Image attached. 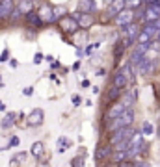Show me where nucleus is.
Returning <instances> with one entry per match:
<instances>
[{"mask_svg": "<svg viewBox=\"0 0 160 167\" xmlns=\"http://www.w3.org/2000/svg\"><path fill=\"white\" fill-rule=\"evenodd\" d=\"M134 121V110L132 108H125L117 117H113L112 121H108V126L113 130V128H121V126H130Z\"/></svg>", "mask_w": 160, "mask_h": 167, "instance_id": "f257e3e1", "label": "nucleus"}, {"mask_svg": "<svg viewBox=\"0 0 160 167\" xmlns=\"http://www.w3.org/2000/svg\"><path fill=\"white\" fill-rule=\"evenodd\" d=\"M58 26H60V30L61 32H65V34H76L78 30H80V26H78V22H76V19L71 15V13H67V15H63V17H60L58 20Z\"/></svg>", "mask_w": 160, "mask_h": 167, "instance_id": "f03ea898", "label": "nucleus"}, {"mask_svg": "<svg viewBox=\"0 0 160 167\" xmlns=\"http://www.w3.org/2000/svg\"><path fill=\"white\" fill-rule=\"evenodd\" d=\"M35 11H37V15L41 17L43 24H52V22L58 20L56 15H54V6H50L49 2H43V4L39 6V9H35Z\"/></svg>", "mask_w": 160, "mask_h": 167, "instance_id": "7ed1b4c3", "label": "nucleus"}, {"mask_svg": "<svg viewBox=\"0 0 160 167\" xmlns=\"http://www.w3.org/2000/svg\"><path fill=\"white\" fill-rule=\"evenodd\" d=\"M134 134V130L130 126H121V128H113L110 134V145H116V143L123 141V139H130Z\"/></svg>", "mask_w": 160, "mask_h": 167, "instance_id": "20e7f679", "label": "nucleus"}, {"mask_svg": "<svg viewBox=\"0 0 160 167\" xmlns=\"http://www.w3.org/2000/svg\"><path fill=\"white\" fill-rule=\"evenodd\" d=\"M43 121H45V111H43L41 108H34V110L28 113V117H26V126L37 128V126L43 125Z\"/></svg>", "mask_w": 160, "mask_h": 167, "instance_id": "39448f33", "label": "nucleus"}, {"mask_svg": "<svg viewBox=\"0 0 160 167\" xmlns=\"http://www.w3.org/2000/svg\"><path fill=\"white\" fill-rule=\"evenodd\" d=\"M128 22H134V9H130V8L121 9L116 17H113V24H116L117 28H119V26L128 24Z\"/></svg>", "mask_w": 160, "mask_h": 167, "instance_id": "423d86ee", "label": "nucleus"}, {"mask_svg": "<svg viewBox=\"0 0 160 167\" xmlns=\"http://www.w3.org/2000/svg\"><path fill=\"white\" fill-rule=\"evenodd\" d=\"M136 69H138V73H140L142 76H149V74L154 73V69H156V60H151V58L145 56Z\"/></svg>", "mask_w": 160, "mask_h": 167, "instance_id": "0eeeda50", "label": "nucleus"}, {"mask_svg": "<svg viewBox=\"0 0 160 167\" xmlns=\"http://www.w3.org/2000/svg\"><path fill=\"white\" fill-rule=\"evenodd\" d=\"M140 24L138 22H128V24H125V26H119V34H121V37H130V39H134L136 41V37H138V34H140Z\"/></svg>", "mask_w": 160, "mask_h": 167, "instance_id": "6e6552de", "label": "nucleus"}, {"mask_svg": "<svg viewBox=\"0 0 160 167\" xmlns=\"http://www.w3.org/2000/svg\"><path fill=\"white\" fill-rule=\"evenodd\" d=\"M17 0H0V22H4L9 19L11 11L15 9Z\"/></svg>", "mask_w": 160, "mask_h": 167, "instance_id": "1a4fd4ad", "label": "nucleus"}, {"mask_svg": "<svg viewBox=\"0 0 160 167\" xmlns=\"http://www.w3.org/2000/svg\"><path fill=\"white\" fill-rule=\"evenodd\" d=\"M71 15L76 19V22H78V26H80V28H87V26L93 24V17H91V13H86V11H75V13H71Z\"/></svg>", "mask_w": 160, "mask_h": 167, "instance_id": "9d476101", "label": "nucleus"}, {"mask_svg": "<svg viewBox=\"0 0 160 167\" xmlns=\"http://www.w3.org/2000/svg\"><path fill=\"white\" fill-rule=\"evenodd\" d=\"M22 19H24V22H26L30 28H41V26H43V20H41V17L37 15L35 9L28 11L26 15H22Z\"/></svg>", "mask_w": 160, "mask_h": 167, "instance_id": "9b49d317", "label": "nucleus"}, {"mask_svg": "<svg viewBox=\"0 0 160 167\" xmlns=\"http://www.w3.org/2000/svg\"><path fill=\"white\" fill-rule=\"evenodd\" d=\"M127 8V4H125V0H113V2H110L108 6H106V15H108V19H113L121 9H125Z\"/></svg>", "mask_w": 160, "mask_h": 167, "instance_id": "f8f14e48", "label": "nucleus"}, {"mask_svg": "<svg viewBox=\"0 0 160 167\" xmlns=\"http://www.w3.org/2000/svg\"><path fill=\"white\" fill-rule=\"evenodd\" d=\"M112 85H116L117 89H125V87L128 85V78H127V74L123 73L121 69H117L116 73H113V78H112Z\"/></svg>", "mask_w": 160, "mask_h": 167, "instance_id": "ddd939ff", "label": "nucleus"}, {"mask_svg": "<svg viewBox=\"0 0 160 167\" xmlns=\"http://www.w3.org/2000/svg\"><path fill=\"white\" fill-rule=\"evenodd\" d=\"M15 123H17V113L15 111H6L4 119L0 121V128H2V130H9Z\"/></svg>", "mask_w": 160, "mask_h": 167, "instance_id": "4468645a", "label": "nucleus"}, {"mask_svg": "<svg viewBox=\"0 0 160 167\" xmlns=\"http://www.w3.org/2000/svg\"><path fill=\"white\" fill-rule=\"evenodd\" d=\"M99 9L95 0H80L78 2V11H86V13H95Z\"/></svg>", "mask_w": 160, "mask_h": 167, "instance_id": "2eb2a0df", "label": "nucleus"}, {"mask_svg": "<svg viewBox=\"0 0 160 167\" xmlns=\"http://www.w3.org/2000/svg\"><path fill=\"white\" fill-rule=\"evenodd\" d=\"M125 108H127V106H125L123 102H116V104H112V106H110V110L106 111V121H112L113 117H117V115H119Z\"/></svg>", "mask_w": 160, "mask_h": 167, "instance_id": "dca6fc26", "label": "nucleus"}, {"mask_svg": "<svg viewBox=\"0 0 160 167\" xmlns=\"http://www.w3.org/2000/svg\"><path fill=\"white\" fill-rule=\"evenodd\" d=\"M15 8H17L22 15H26L28 11L34 9V0H19V2L15 4Z\"/></svg>", "mask_w": 160, "mask_h": 167, "instance_id": "f3484780", "label": "nucleus"}, {"mask_svg": "<svg viewBox=\"0 0 160 167\" xmlns=\"http://www.w3.org/2000/svg\"><path fill=\"white\" fill-rule=\"evenodd\" d=\"M127 158H130V156H128V151H116L112 160H113V163H125Z\"/></svg>", "mask_w": 160, "mask_h": 167, "instance_id": "a211bd4d", "label": "nucleus"}, {"mask_svg": "<svg viewBox=\"0 0 160 167\" xmlns=\"http://www.w3.org/2000/svg\"><path fill=\"white\" fill-rule=\"evenodd\" d=\"M43 149H45L43 143H41V141H35L34 145H32V149H30V154H32V156H35V158H39V156L43 154Z\"/></svg>", "mask_w": 160, "mask_h": 167, "instance_id": "6ab92c4d", "label": "nucleus"}, {"mask_svg": "<svg viewBox=\"0 0 160 167\" xmlns=\"http://www.w3.org/2000/svg\"><path fill=\"white\" fill-rule=\"evenodd\" d=\"M125 50H127V49H125V46H123L119 41H117V43H116V46H113V58H116V61H119V60L123 58Z\"/></svg>", "mask_w": 160, "mask_h": 167, "instance_id": "aec40b11", "label": "nucleus"}, {"mask_svg": "<svg viewBox=\"0 0 160 167\" xmlns=\"http://www.w3.org/2000/svg\"><path fill=\"white\" fill-rule=\"evenodd\" d=\"M69 147H71V141L67 139V137H63V136L58 137V152H65Z\"/></svg>", "mask_w": 160, "mask_h": 167, "instance_id": "412c9836", "label": "nucleus"}, {"mask_svg": "<svg viewBox=\"0 0 160 167\" xmlns=\"http://www.w3.org/2000/svg\"><path fill=\"white\" fill-rule=\"evenodd\" d=\"M153 134H154V126H153V123L143 121V125H142V136H153Z\"/></svg>", "mask_w": 160, "mask_h": 167, "instance_id": "4be33fe9", "label": "nucleus"}, {"mask_svg": "<svg viewBox=\"0 0 160 167\" xmlns=\"http://www.w3.org/2000/svg\"><path fill=\"white\" fill-rule=\"evenodd\" d=\"M119 93H121V89H117L116 85H112V87H110V93H108V100H110V102L116 100V97H119Z\"/></svg>", "mask_w": 160, "mask_h": 167, "instance_id": "5701e85b", "label": "nucleus"}, {"mask_svg": "<svg viewBox=\"0 0 160 167\" xmlns=\"http://www.w3.org/2000/svg\"><path fill=\"white\" fill-rule=\"evenodd\" d=\"M19 143H20V139H19L17 136H11L9 141H8V145H6L4 149H15V147H19Z\"/></svg>", "mask_w": 160, "mask_h": 167, "instance_id": "b1692460", "label": "nucleus"}, {"mask_svg": "<svg viewBox=\"0 0 160 167\" xmlns=\"http://www.w3.org/2000/svg\"><path fill=\"white\" fill-rule=\"evenodd\" d=\"M128 143H130V139H123V141H119V143H116V151H128Z\"/></svg>", "mask_w": 160, "mask_h": 167, "instance_id": "393cba45", "label": "nucleus"}, {"mask_svg": "<svg viewBox=\"0 0 160 167\" xmlns=\"http://www.w3.org/2000/svg\"><path fill=\"white\" fill-rule=\"evenodd\" d=\"M20 17H22V13H20V11H19V9L15 8V9L11 11V15H9V19H8V20H9V22H17V20L20 19Z\"/></svg>", "mask_w": 160, "mask_h": 167, "instance_id": "a878e982", "label": "nucleus"}, {"mask_svg": "<svg viewBox=\"0 0 160 167\" xmlns=\"http://www.w3.org/2000/svg\"><path fill=\"white\" fill-rule=\"evenodd\" d=\"M110 152H112V149H110V147H102V149H99V151H97V158H106Z\"/></svg>", "mask_w": 160, "mask_h": 167, "instance_id": "bb28decb", "label": "nucleus"}, {"mask_svg": "<svg viewBox=\"0 0 160 167\" xmlns=\"http://www.w3.org/2000/svg\"><path fill=\"white\" fill-rule=\"evenodd\" d=\"M71 167H84V158L82 156H76L71 160Z\"/></svg>", "mask_w": 160, "mask_h": 167, "instance_id": "cd10ccee", "label": "nucleus"}, {"mask_svg": "<svg viewBox=\"0 0 160 167\" xmlns=\"http://www.w3.org/2000/svg\"><path fill=\"white\" fill-rule=\"evenodd\" d=\"M6 61H9V49L8 46L2 50V54H0V63H6Z\"/></svg>", "mask_w": 160, "mask_h": 167, "instance_id": "c85d7f7f", "label": "nucleus"}, {"mask_svg": "<svg viewBox=\"0 0 160 167\" xmlns=\"http://www.w3.org/2000/svg\"><path fill=\"white\" fill-rule=\"evenodd\" d=\"M54 15H56V19H60V17L67 15V9H65L63 6H60V8H54Z\"/></svg>", "mask_w": 160, "mask_h": 167, "instance_id": "c756f323", "label": "nucleus"}, {"mask_svg": "<svg viewBox=\"0 0 160 167\" xmlns=\"http://www.w3.org/2000/svg\"><path fill=\"white\" fill-rule=\"evenodd\" d=\"M151 50H156V52L160 50V39H158V37L151 41Z\"/></svg>", "mask_w": 160, "mask_h": 167, "instance_id": "7c9ffc66", "label": "nucleus"}, {"mask_svg": "<svg viewBox=\"0 0 160 167\" xmlns=\"http://www.w3.org/2000/svg\"><path fill=\"white\" fill-rule=\"evenodd\" d=\"M43 60H45V56H43L41 52H35V54H34V63H35V65H39Z\"/></svg>", "mask_w": 160, "mask_h": 167, "instance_id": "2f4dec72", "label": "nucleus"}, {"mask_svg": "<svg viewBox=\"0 0 160 167\" xmlns=\"http://www.w3.org/2000/svg\"><path fill=\"white\" fill-rule=\"evenodd\" d=\"M71 102H73V106H80L82 97H80V95H73V97H71Z\"/></svg>", "mask_w": 160, "mask_h": 167, "instance_id": "473e14b6", "label": "nucleus"}, {"mask_svg": "<svg viewBox=\"0 0 160 167\" xmlns=\"http://www.w3.org/2000/svg\"><path fill=\"white\" fill-rule=\"evenodd\" d=\"M22 95H24V97H32V95H34V87L32 85L24 87V89H22Z\"/></svg>", "mask_w": 160, "mask_h": 167, "instance_id": "72a5a7b5", "label": "nucleus"}, {"mask_svg": "<svg viewBox=\"0 0 160 167\" xmlns=\"http://www.w3.org/2000/svg\"><path fill=\"white\" fill-rule=\"evenodd\" d=\"M8 63H9V67H11V69H17V67H19V61H17L15 58H9V61H8Z\"/></svg>", "mask_w": 160, "mask_h": 167, "instance_id": "f704fd0d", "label": "nucleus"}, {"mask_svg": "<svg viewBox=\"0 0 160 167\" xmlns=\"http://www.w3.org/2000/svg\"><path fill=\"white\" fill-rule=\"evenodd\" d=\"M95 49V43L93 45H86V49H84V54H91V50Z\"/></svg>", "mask_w": 160, "mask_h": 167, "instance_id": "c9c22d12", "label": "nucleus"}, {"mask_svg": "<svg viewBox=\"0 0 160 167\" xmlns=\"http://www.w3.org/2000/svg\"><path fill=\"white\" fill-rule=\"evenodd\" d=\"M160 0H143V6H153V4H158Z\"/></svg>", "mask_w": 160, "mask_h": 167, "instance_id": "e433bc0d", "label": "nucleus"}, {"mask_svg": "<svg viewBox=\"0 0 160 167\" xmlns=\"http://www.w3.org/2000/svg\"><path fill=\"white\" fill-rule=\"evenodd\" d=\"M136 167H149V163H145V162H138V163H134Z\"/></svg>", "mask_w": 160, "mask_h": 167, "instance_id": "4c0bfd02", "label": "nucleus"}, {"mask_svg": "<svg viewBox=\"0 0 160 167\" xmlns=\"http://www.w3.org/2000/svg\"><path fill=\"white\" fill-rule=\"evenodd\" d=\"M104 74H106V69H99L97 71V76H104Z\"/></svg>", "mask_w": 160, "mask_h": 167, "instance_id": "58836bf2", "label": "nucleus"}, {"mask_svg": "<svg viewBox=\"0 0 160 167\" xmlns=\"http://www.w3.org/2000/svg\"><path fill=\"white\" fill-rule=\"evenodd\" d=\"M50 67H52V69H56V67H60V61H56V60H54V61H50Z\"/></svg>", "mask_w": 160, "mask_h": 167, "instance_id": "ea45409f", "label": "nucleus"}, {"mask_svg": "<svg viewBox=\"0 0 160 167\" xmlns=\"http://www.w3.org/2000/svg\"><path fill=\"white\" fill-rule=\"evenodd\" d=\"M89 85H91L89 80H82V87H89Z\"/></svg>", "mask_w": 160, "mask_h": 167, "instance_id": "a19ab883", "label": "nucleus"}, {"mask_svg": "<svg viewBox=\"0 0 160 167\" xmlns=\"http://www.w3.org/2000/svg\"><path fill=\"white\" fill-rule=\"evenodd\" d=\"M0 111H6V104L2 100H0Z\"/></svg>", "mask_w": 160, "mask_h": 167, "instance_id": "79ce46f5", "label": "nucleus"}, {"mask_svg": "<svg viewBox=\"0 0 160 167\" xmlns=\"http://www.w3.org/2000/svg\"><path fill=\"white\" fill-rule=\"evenodd\" d=\"M110 2H113V0H104V4H110Z\"/></svg>", "mask_w": 160, "mask_h": 167, "instance_id": "37998d69", "label": "nucleus"}, {"mask_svg": "<svg viewBox=\"0 0 160 167\" xmlns=\"http://www.w3.org/2000/svg\"><path fill=\"white\" fill-rule=\"evenodd\" d=\"M0 82H2V73H0Z\"/></svg>", "mask_w": 160, "mask_h": 167, "instance_id": "c03bdc74", "label": "nucleus"}, {"mask_svg": "<svg viewBox=\"0 0 160 167\" xmlns=\"http://www.w3.org/2000/svg\"><path fill=\"white\" fill-rule=\"evenodd\" d=\"M158 136H160V128H158Z\"/></svg>", "mask_w": 160, "mask_h": 167, "instance_id": "a18cd8bd", "label": "nucleus"}, {"mask_svg": "<svg viewBox=\"0 0 160 167\" xmlns=\"http://www.w3.org/2000/svg\"><path fill=\"white\" fill-rule=\"evenodd\" d=\"M142 2H143V0H142Z\"/></svg>", "mask_w": 160, "mask_h": 167, "instance_id": "49530a36", "label": "nucleus"}]
</instances>
